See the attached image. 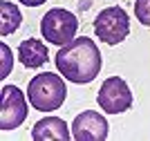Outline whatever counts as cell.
Masks as SVG:
<instances>
[{
  "label": "cell",
  "mask_w": 150,
  "mask_h": 141,
  "mask_svg": "<svg viewBox=\"0 0 150 141\" xmlns=\"http://www.w3.org/2000/svg\"><path fill=\"white\" fill-rule=\"evenodd\" d=\"M56 69L72 83H92L101 72L103 58L92 38H74L72 43L63 45L54 56Z\"/></svg>",
  "instance_id": "6da1fadb"
},
{
  "label": "cell",
  "mask_w": 150,
  "mask_h": 141,
  "mask_svg": "<svg viewBox=\"0 0 150 141\" xmlns=\"http://www.w3.org/2000/svg\"><path fill=\"white\" fill-rule=\"evenodd\" d=\"M27 96H29V105L38 112H52L58 110L65 98H67V87H65V81L58 76V74H36L34 79L29 81V90H27Z\"/></svg>",
  "instance_id": "7a4b0ae2"
},
{
  "label": "cell",
  "mask_w": 150,
  "mask_h": 141,
  "mask_svg": "<svg viewBox=\"0 0 150 141\" xmlns=\"http://www.w3.org/2000/svg\"><path fill=\"white\" fill-rule=\"evenodd\" d=\"M76 31H79V20L72 11L67 9H61V7H54L43 16L40 20V34L47 43L52 45H67L76 38Z\"/></svg>",
  "instance_id": "3957f363"
},
{
  "label": "cell",
  "mask_w": 150,
  "mask_h": 141,
  "mask_svg": "<svg viewBox=\"0 0 150 141\" xmlns=\"http://www.w3.org/2000/svg\"><path fill=\"white\" fill-rule=\"evenodd\" d=\"M94 34L105 45H119L130 34V20L123 7H108L94 20Z\"/></svg>",
  "instance_id": "277c9868"
},
{
  "label": "cell",
  "mask_w": 150,
  "mask_h": 141,
  "mask_svg": "<svg viewBox=\"0 0 150 141\" xmlns=\"http://www.w3.org/2000/svg\"><path fill=\"white\" fill-rule=\"evenodd\" d=\"M27 119L25 94L16 85H5L0 90V130H16Z\"/></svg>",
  "instance_id": "5b68a950"
},
{
  "label": "cell",
  "mask_w": 150,
  "mask_h": 141,
  "mask_svg": "<svg viewBox=\"0 0 150 141\" xmlns=\"http://www.w3.org/2000/svg\"><path fill=\"white\" fill-rule=\"evenodd\" d=\"M96 101H99L103 112H108V114H121V112L132 108V92L123 79L110 76V79L103 81V85H101L99 94H96Z\"/></svg>",
  "instance_id": "8992f818"
},
{
  "label": "cell",
  "mask_w": 150,
  "mask_h": 141,
  "mask_svg": "<svg viewBox=\"0 0 150 141\" xmlns=\"http://www.w3.org/2000/svg\"><path fill=\"white\" fill-rule=\"evenodd\" d=\"M72 137L76 141H103L108 139V121L96 110H83L72 123Z\"/></svg>",
  "instance_id": "52a82bcc"
},
{
  "label": "cell",
  "mask_w": 150,
  "mask_h": 141,
  "mask_svg": "<svg viewBox=\"0 0 150 141\" xmlns=\"http://www.w3.org/2000/svg\"><path fill=\"white\" fill-rule=\"evenodd\" d=\"M69 128L67 123L58 117H45L34 123L31 139L34 141H69Z\"/></svg>",
  "instance_id": "ba28073f"
},
{
  "label": "cell",
  "mask_w": 150,
  "mask_h": 141,
  "mask_svg": "<svg viewBox=\"0 0 150 141\" xmlns=\"http://www.w3.org/2000/svg\"><path fill=\"white\" fill-rule=\"evenodd\" d=\"M18 58L25 67L36 69V67H43L45 63H47L50 52H47V45L40 43L38 38H25L18 45Z\"/></svg>",
  "instance_id": "9c48e42d"
},
{
  "label": "cell",
  "mask_w": 150,
  "mask_h": 141,
  "mask_svg": "<svg viewBox=\"0 0 150 141\" xmlns=\"http://www.w3.org/2000/svg\"><path fill=\"white\" fill-rule=\"evenodd\" d=\"M20 16L18 7L13 2H7V0H0V36H9L20 27Z\"/></svg>",
  "instance_id": "30bf717a"
},
{
  "label": "cell",
  "mask_w": 150,
  "mask_h": 141,
  "mask_svg": "<svg viewBox=\"0 0 150 141\" xmlns=\"http://www.w3.org/2000/svg\"><path fill=\"white\" fill-rule=\"evenodd\" d=\"M134 16L141 25L150 27V0H137L134 2Z\"/></svg>",
  "instance_id": "8fae6325"
},
{
  "label": "cell",
  "mask_w": 150,
  "mask_h": 141,
  "mask_svg": "<svg viewBox=\"0 0 150 141\" xmlns=\"http://www.w3.org/2000/svg\"><path fill=\"white\" fill-rule=\"evenodd\" d=\"M0 52H2V72H0V79H5V76H9V72H11L13 58H11V49L7 47L5 43L0 45Z\"/></svg>",
  "instance_id": "7c38bea8"
},
{
  "label": "cell",
  "mask_w": 150,
  "mask_h": 141,
  "mask_svg": "<svg viewBox=\"0 0 150 141\" xmlns=\"http://www.w3.org/2000/svg\"><path fill=\"white\" fill-rule=\"evenodd\" d=\"M18 2H23L27 7H38V5H43V2H47V0H18Z\"/></svg>",
  "instance_id": "4fadbf2b"
}]
</instances>
